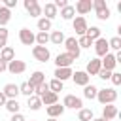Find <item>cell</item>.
<instances>
[{
  "label": "cell",
  "instance_id": "f35d334b",
  "mask_svg": "<svg viewBox=\"0 0 121 121\" xmlns=\"http://www.w3.org/2000/svg\"><path fill=\"white\" fill-rule=\"evenodd\" d=\"M45 93H49V85H47V81L42 83V85H38V87L34 89V95H36V96H42V95H45Z\"/></svg>",
  "mask_w": 121,
  "mask_h": 121
},
{
  "label": "cell",
  "instance_id": "6da1fadb",
  "mask_svg": "<svg viewBox=\"0 0 121 121\" xmlns=\"http://www.w3.org/2000/svg\"><path fill=\"white\" fill-rule=\"evenodd\" d=\"M96 100H98L102 106H106V104H113V102L117 100V91L112 89V87L98 89V93H96Z\"/></svg>",
  "mask_w": 121,
  "mask_h": 121
},
{
  "label": "cell",
  "instance_id": "5bb4252c",
  "mask_svg": "<svg viewBox=\"0 0 121 121\" xmlns=\"http://www.w3.org/2000/svg\"><path fill=\"white\" fill-rule=\"evenodd\" d=\"M100 68H102V64H100V59H91L89 62H87V68H85V74L91 78V76H96L98 72H100Z\"/></svg>",
  "mask_w": 121,
  "mask_h": 121
},
{
  "label": "cell",
  "instance_id": "5b68a950",
  "mask_svg": "<svg viewBox=\"0 0 121 121\" xmlns=\"http://www.w3.org/2000/svg\"><path fill=\"white\" fill-rule=\"evenodd\" d=\"M32 57H34L38 62H47V60H49V57H51V53H49V49H47V47L34 45V47H32Z\"/></svg>",
  "mask_w": 121,
  "mask_h": 121
},
{
  "label": "cell",
  "instance_id": "ffe728a7",
  "mask_svg": "<svg viewBox=\"0 0 121 121\" xmlns=\"http://www.w3.org/2000/svg\"><path fill=\"white\" fill-rule=\"evenodd\" d=\"M45 110H47V115H49V117H53V119H57V117H60V115L64 113V106H60L59 102H57V104H53V106H47Z\"/></svg>",
  "mask_w": 121,
  "mask_h": 121
},
{
  "label": "cell",
  "instance_id": "d4e9b609",
  "mask_svg": "<svg viewBox=\"0 0 121 121\" xmlns=\"http://www.w3.org/2000/svg\"><path fill=\"white\" fill-rule=\"evenodd\" d=\"M60 17L64 19V21H72L74 17H76V9H74V6H66V8H62L60 9Z\"/></svg>",
  "mask_w": 121,
  "mask_h": 121
},
{
  "label": "cell",
  "instance_id": "ac0fdd59",
  "mask_svg": "<svg viewBox=\"0 0 121 121\" xmlns=\"http://www.w3.org/2000/svg\"><path fill=\"white\" fill-rule=\"evenodd\" d=\"M117 108L113 106V104H106L104 108H102V119H108V121H112L113 117H117Z\"/></svg>",
  "mask_w": 121,
  "mask_h": 121
},
{
  "label": "cell",
  "instance_id": "8992f818",
  "mask_svg": "<svg viewBox=\"0 0 121 121\" xmlns=\"http://www.w3.org/2000/svg\"><path fill=\"white\" fill-rule=\"evenodd\" d=\"M93 45H95V53H96V59L98 57H104L106 53H110V47H108V40L106 38H98V40H95L93 42Z\"/></svg>",
  "mask_w": 121,
  "mask_h": 121
},
{
  "label": "cell",
  "instance_id": "4fadbf2b",
  "mask_svg": "<svg viewBox=\"0 0 121 121\" xmlns=\"http://www.w3.org/2000/svg\"><path fill=\"white\" fill-rule=\"evenodd\" d=\"M74 9L79 13V17H83L85 13H89L93 9V0H79V2H76Z\"/></svg>",
  "mask_w": 121,
  "mask_h": 121
},
{
  "label": "cell",
  "instance_id": "7dc6e473",
  "mask_svg": "<svg viewBox=\"0 0 121 121\" xmlns=\"http://www.w3.org/2000/svg\"><path fill=\"white\" fill-rule=\"evenodd\" d=\"M93 121H108V119H102V117H95Z\"/></svg>",
  "mask_w": 121,
  "mask_h": 121
},
{
  "label": "cell",
  "instance_id": "8fae6325",
  "mask_svg": "<svg viewBox=\"0 0 121 121\" xmlns=\"http://www.w3.org/2000/svg\"><path fill=\"white\" fill-rule=\"evenodd\" d=\"M100 64H102V70H108V72H113V68L117 66V60H115V55L113 53H106L102 59H100Z\"/></svg>",
  "mask_w": 121,
  "mask_h": 121
},
{
  "label": "cell",
  "instance_id": "52a82bcc",
  "mask_svg": "<svg viewBox=\"0 0 121 121\" xmlns=\"http://www.w3.org/2000/svg\"><path fill=\"white\" fill-rule=\"evenodd\" d=\"M62 106H64V108H72V110H81V108H83V102H81V98L76 96V95H66L64 100H62Z\"/></svg>",
  "mask_w": 121,
  "mask_h": 121
},
{
  "label": "cell",
  "instance_id": "f6af8a7d",
  "mask_svg": "<svg viewBox=\"0 0 121 121\" xmlns=\"http://www.w3.org/2000/svg\"><path fill=\"white\" fill-rule=\"evenodd\" d=\"M6 70H8V62L0 60V74H2V72H6Z\"/></svg>",
  "mask_w": 121,
  "mask_h": 121
},
{
  "label": "cell",
  "instance_id": "60d3db41",
  "mask_svg": "<svg viewBox=\"0 0 121 121\" xmlns=\"http://www.w3.org/2000/svg\"><path fill=\"white\" fill-rule=\"evenodd\" d=\"M96 76H98L100 79H104V81H106V79H110V78H112V72H108V70H102V68H100V72H98Z\"/></svg>",
  "mask_w": 121,
  "mask_h": 121
},
{
  "label": "cell",
  "instance_id": "ab89813d",
  "mask_svg": "<svg viewBox=\"0 0 121 121\" xmlns=\"http://www.w3.org/2000/svg\"><path fill=\"white\" fill-rule=\"evenodd\" d=\"M110 79H112V83H113L115 87L121 85V74H119V72H112V78H110Z\"/></svg>",
  "mask_w": 121,
  "mask_h": 121
},
{
  "label": "cell",
  "instance_id": "c3c4849f",
  "mask_svg": "<svg viewBox=\"0 0 121 121\" xmlns=\"http://www.w3.org/2000/svg\"><path fill=\"white\" fill-rule=\"evenodd\" d=\"M47 121H57V119H53V117H49V119H47Z\"/></svg>",
  "mask_w": 121,
  "mask_h": 121
},
{
  "label": "cell",
  "instance_id": "484cf974",
  "mask_svg": "<svg viewBox=\"0 0 121 121\" xmlns=\"http://www.w3.org/2000/svg\"><path fill=\"white\" fill-rule=\"evenodd\" d=\"M49 42L55 43V45L64 43V34H62V30H53V32L49 34Z\"/></svg>",
  "mask_w": 121,
  "mask_h": 121
},
{
  "label": "cell",
  "instance_id": "74e56055",
  "mask_svg": "<svg viewBox=\"0 0 121 121\" xmlns=\"http://www.w3.org/2000/svg\"><path fill=\"white\" fill-rule=\"evenodd\" d=\"M91 45H93V42H91L87 36H79V38H78V47H79V49H81V47L85 49V47H91Z\"/></svg>",
  "mask_w": 121,
  "mask_h": 121
},
{
  "label": "cell",
  "instance_id": "d6a6232c",
  "mask_svg": "<svg viewBox=\"0 0 121 121\" xmlns=\"http://www.w3.org/2000/svg\"><path fill=\"white\" fill-rule=\"evenodd\" d=\"M38 30H40V32H47V30H51V21L45 19V17L38 19Z\"/></svg>",
  "mask_w": 121,
  "mask_h": 121
},
{
  "label": "cell",
  "instance_id": "30bf717a",
  "mask_svg": "<svg viewBox=\"0 0 121 121\" xmlns=\"http://www.w3.org/2000/svg\"><path fill=\"white\" fill-rule=\"evenodd\" d=\"M74 60H76V59H74L72 55H68V53H59L57 59H55V64H57V68H70Z\"/></svg>",
  "mask_w": 121,
  "mask_h": 121
},
{
  "label": "cell",
  "instance_id": "ee69618b",
  "mask_svg": "<svg viewBox=\"0 0 121 121\" xmlns=\"http://www.w3.org/2000/svg\"><path fill=\"white\" fill-rule=\"evenodd\" d=\"M11 121H26V119H25L23 113H13V115H11Z\"/></svg>",
  "mask_w": 121,
  "mask_h": 121
},
{
  "label": "cell",
  "instance_id": "d6986e66",
  "mask_svg": "<svg viewBox=\"0 0 121 121\" xmlns=\"http://www.w3.org/2000/svg\"><path fill=\"white\" fill-rule=\"evenodd\" d=\"M4 96L6 98H17V95H19V85H15V83H8V85H4Z\"/></svg>",
  "mask_w": 121,
  "mask_h": 121
},
{
  "label": "cell",
  "instance_id": "7402d4cb",
  "mask_svg": "<svg viewBox=\"0 0 121 121\" xmlns=\"http://www.w3.org/2000/svg\"><path fill=\"white\" fill-rule=\"evenodd\" d=\"M68 78H72V68H57L55 70V79L64 83Z\"/></svg>",
  "mask_w": 121,
  "mask_h": 121
},
{
  "label": "cell",
  "instance_id": "f546056e",
  "mask_svg": "<svg viewBox=\"0 0 121 121\" xmlns=\"http://www.w3.org/2000/svg\"><path fill=\"white\" fill-rule=\"evenodd\" d=\"M85 36H87L91 42H95V40H98V38H100V28H98V26H87Z\"/></svg>",
  "mask_w": 121,
  "mask_h": 121
},
{
  "label": "cell",
  "instance_id": "44dd1931",
  "mask_svg": "<svg viewBox=\"0 0 121 121\" xmlns=\"http://www.w3.org/2000/svg\"><path fill=\"white\" fill-rule=\"evenodd\" d=\"M40 100H42V106H53V104H57L59 102V96L55 95V93H45V95H42L40 96Z\"/></svg>",
  "mask_w": 121,
  "mask_h": 121
},
{
  "label": "cell",
  "instance_id": "4316f807",
  "mask_svg": "<svg viewBox=\"0 0 121 121\" xmlns=\"http://www.w3.org/2000/svg\"><path fill=\"white\" fill-rule=\"evenodd\" d=\"M26 106H28L32 112H38V110L42 108V100H40V96H36V95L28 96V100H26Z\"/></svg>",
  "mask_w": 121,
  "mask_h": 121
},
{
  "label": "cell",
  "instance_id": "7c38bea8",
  "mask_svg": "<svg viewBox=\"0 0 121 121\" xmlns=\"http://www.w3.org/2000/svg\"><path fill=\"white\" fill-rule=\"evenodd\" d=\"M25 70H26L25 60H17V59H13V60H9V62H8V72H9V74H13V76L23 74Z\"/></svg>",
  "mask_w": 121,
  "mask_h": 121
},
{
  "label": "cell",
  "instance_id": "4dcf8cb0",
  "mask_svg": "<svg viewBox=\"0 0 121 121\" xmlns=\"http://www.w3.org/2000/svg\"><path fill=\"white\" fill-rule=\"evenodd\" d=\"M96 93H98V89H96L95 85H85V87H83V96L89 98V100L96 98Z\"/></svg>",
  "mask_w": 121,
  "mask_h": 121
},
{
  "label": "cell",
  "instance_id": "b9f144b4",
  "mask_svg": "<svg viewBox=\"0 0 121 121\" xmlns=\"http://www.w3.org/2000/svg\"><path fill=\"white\" fill-rule=\"evenodd\" d=\"M53 4H55V8H57V9H62V8H66V6H68V0H55Z\"/></svg>",
  "mask_w": 121,
  "mask_h": 121
},
{
  "label": "cell",
  "instance_id": "836d02e7",
  "mask_svg": "<svg viewBox=\"0 0 121 121\" xmlns=\"http://www.w3.org/2000/svg\"><path fill=\"white\" fill-rule=\"evenodd\" d=\"M47 42H49V32H38V34H36V43H38V45L45 47Z\"/></svg>",
  "mask_w": 121,
  "mask_h": 121
},
{
  "label": "cell",
  "instance_id": "d590c367",
  "mask_svg": "<svg viewBox=\"0 0 121 121\" xmlns=\"http://www.w3.org/2000/svg\"><path fill=\"white\" fill-rule=\"evenodd\" d=\"M47 85H49V91L55 93V95H57L59 91H62V81H59V79H51Z\"/></svg>",
  "mask_w": 121,
  "mask_h": 121
},
{
  "label": "cell",
  "instance_id": "83f0119b",
  "mask_svg": "<svg viewBox=\"0 0 121 121\" xmlns=\"http://www.w3.org/2000/svg\"><path fill=\"white\" fill-rule=\"evenodd\" d=\"M9 19H11V9L0 6V26H6L9 23Z\"/></svg>",
  "mask_w": 121,
  "mask_h": 121
},
{
  "label": "cell",
  "instance_id": "1f68e13d",
  "mask_svg": "<svg viewBox=\"0 0 121 121\" xmlns=\"http://www.w3.org/2000/svg\"><path fill=\"white\" fill-rule=\"evenodd\" d=\"M19 95H25V96L28 98V96H32V95H34V87H32V85H28V83L25 81V83H21V85H19Z\"/></svg>",
  "mask_w": 121,
  "mask_h": 121
},
{
  "label": "cell",
  "instance_id": "603a6c76",
  "mask_svg": "<svg viewBox=\"0 0 121 121\" xmlns=\"http://www.w3.org/2000/svg\"><path fill=\"white\" fill-rule=\"evenodd\" d=\"M4 108L13 115V113H19L21 104H19V100H17V98H8V100H6V104H4Z\"/></svg>",
  "mask_w": 121,
  "mask_h": 121
},
{
  "label": "cell",
  "instance_id": "7a4b0ae2",
  "mask_svg": "<svg viewBox=\"0 0 121 121\" xmlns=\"http://www.w3.org/2000/svg\"><path fill=\"white\" fill-rule=\"evenodd\" d=\"M93 9L96 11V17L100 21H108L110 15H112V11H110V8L106 6L104 0H93Z\"/></svg>",
  "mask_w": 121,
  "mask_h": 121
},
{
  "label": "cell",
  "instance_id": "277c9868",
  "mask_svg": "<svg viewBox=\"0 0 121 121\" xmlns=\"http://www.w3.org/2000/svg\"><path fill=\"white\" fill-rule=\"evenodd\" d=\"M64 45H66V53H68V55H72L74 59H78V57H79L81 49L78 47V40H76L74 36H70V38H64Z\"/></svg>",
  "mask_w": 121,
  "mask_h": 121
},
{
  "label": "cell",
  "instance_id": "9a60e30c",
  "mask_svg": "<svg viewBox=\"0 0 121 121\" xmlns=\"http://www.w3.org/2000/svg\"><path fill=\"white\" fill-rule=\"evenodd\" d=\"M26 83H28V85H32V87L36 89L38 85L45 83V74H43L42 70H36V72H32V74H30V79H28Z\"/></svg>",
  "mask_w": 121,
  "mask_h": 121
},
{
  "label": "cell",
  "instance_id": "2e32d148",
  "mask_svg": "<svg viewBox=\"0 0 121 121\" xmlns=\"http://www.w3.org/2000/svg\"><path fill=\"white\" fill-rule=\"evenodd\" d=\"M42 13H43V17H45V19L53 21V19L59 15V9L55 8V4H53V2H47V4L42 8Z\"/></svg>",
  "mask_w": 121,
  "mask_h": 121
},
{
  "label": "cell",
  "instance_id": "8d00e7d4",
  "mask_svg": "<svg viewBox=\"0 0 121 121\" xmlns=\"http://www.w3.org/2000/svg\"><path fill=\"white\" fill-rule=\"evenodd\" d=\"M8 28L6 26H0V49H4L8 45Z\"/></svg>",
  "mask_w": 121,
  "mask_h": 121
},
{
  "label": "cell",
  "instance_id": "7bdbcfd3",
  "mask_svg": "<svg viewBox=\"0 0 121 121\" xmlns=\"http://www.w3.org/2000/svg\"><path fill=\"white\" fill-rule=\"evenodd\" d=\"M15 6H17V0H4V8L11 9V8H15Z\"/></svg>",
  "mask_w": 121,
  "mask_h": 121
},
{
  "label": "cell",
  "instance_id": "bcb514c9",
  "mask_svg": "<svg viewBox=\"0 0 121 121\" xmlns=\"http://www.w3.org/2000/svg\"><path fill=\"white\" fill-rule=\"evenodd\" d=\"M6 100H8V98H6V96H4V93L0 91V106H4V104H6Z\"/></svg>",
  "mask_w": 121,
  "mask_h": 121
},
{
  "label": "cell",
  "instance_id": "e575fe53",
  "mask_svg": "<svg viewBox=\"0 0 121 121\" xmlns=\"http://www.w3.org/2000/svg\"><path fill=\"white\" fill-rule=\"evenodd\" d=\"M108 47L110 49H115V51H121V38L119 36H113L112 40H108Z\"/></svg>",
  "mask_w": 121,
  "mask_h": 121
},
{
  "label": "cell",
  "instance_id": "f1b7e54d",
  "mask_svg": "<svg viewBox=\"0 0 121 121\" xmlns=\"http://www.w3.org/2000/svg\"><path fill=\"white\" fill-rule=\"evenodd\" d=\"M78 119H79V121H93V119H95L93 110H89V108H81L79 113H78Z\"/></svg>",
  "mask_w": 121,
  "mask_h": 121
},
{
  "label": "cell",
  "instance_id": "cb8c5ba5",
  "mask_svg": "<svg viewBox=\"0 0 121 121\" xmlns=\"http://www.w3.org/2000/svg\"><path fill=\"white\" fill-rule=\"evenodd\" d=\"M13 59H15V51H13V47L6 45L4 49H0V60L9 62V60H13Z\"/></svg>",
  "mask_w": 121,
  "mask_h": 121
},
{
  "label": "cell",
  "instance_id": "3957f363",
  "mask_svg": "<svg viewBox=\"0 0 121 121\" xmlns=\"http://www.w3.org/2000/svg\"><path fill=\"white\" fill-rule=\"evenodd\" d=\"M19 42L23 45H34L36 43V34L30 28H21L19 30Z\"/></svg>",
  "mask_w": 121,
  "mask_h": 121
},
{
  "label": "cell",
  "instance_id": "9c48e42d",
  "mask_svg": "<svg viewBox=\"0 0 121 121\" xmlns=\"http://www.w3.org/2000/svg\"><path fill=\"white\" fill-rule=\"evenodd\" d=\"M72 26H74V30H76V34L78 36H85V32H87V21H85V17H74L72 19Z\"/></svg>",
  "mask_w": 121,
  "mask_h": 121
},
{
  "label": "cell",
  "instance_id": "ba28073f",
  "mask_svg": "<svg viewBox=\"0 0 121 121\" xmlns=\"http://www.w3.org/2000/svg\"><path fill=\"white\" fill-rule=\"evenodd\" d=\"M25 9L28 11L30 17H40L42 15V6L38 4V0H25Z\"/></svg>",
  "mask_w": 121,
  "mask_h": 121
},
{
  "label": "cell",
  "instance_id": "e0dca14e",
  "mask_svg": "<svg viewBox=\"0 0 121 121\" xmlns=\"http://www.w3.org/2000/svg\"><path fill=\"white\" fill-rule=\"evenodd\" d=\"M72 79H74V83H76V85H81V87L89 85V76L85 74V70H78V72H72Z\"/></svg>",
  "mask_w": 121,
  "mask_h": 121
}]
</instances>
